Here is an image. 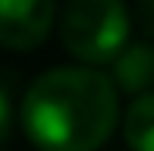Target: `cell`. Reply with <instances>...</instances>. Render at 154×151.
<instances>
[{"instance_id":"6da1fadb","label":"cell","mask_w":154,"mask_h":151,"mask_svg":"<svg viewBox=\"0 0 154 151\" xmlns=\"http://www.w3.org/2000/svg\"><path fill=\"white\" fill-rule=\"evenodd\" d=\"M120 120V91L91 66H54L29 85L22 129L41 151H97Z\"/></svg>"},{"instance_id":"7a4b0ae2","label":"cell","mask_w":154,"mask_h":151,"mask_svg":"<svg viewBox=\"0 0 154 151\" xmlns=\"http://www.w3.org/2000/svg\"><path fill=\"white\" fill-rule=\"evenodd\" d=\"M132 19L126 0H66L60 13V38L72 57L85 63H113L129 44Z\"/></svg>"},{"instance_id":"3957f363","label":"cell","mask_w":154,"mask_h":151,"mask_svg":"<svg viewBox=\"0 0 154 151\" xmlns=\"http://www.w3.org/2000/svg\"><path fill=\"white\" fill-rule=\"evenodd\" d=\"M57 0H0V44L32 51L51 35Z\"/></svg>"},{"instance_id":"277c9868","label":"cell","mask_w":154,"mask_h":151,"mask_svg":"<svg viewBox=\"0 0 154 151\" xmlns=\"http://www.w3.org/2000/svg\"><path fill=\"white\" fill-rule=\"evenodd\" d=\"M116 91L129 94H145L154 85V47L138 41V44H126L113 57V79Z\"/></svg>"},{"instance_id":"5b68a950","label":"cell","mask_w":154,"mask_h":151,"mask_svg":"<svg viewBox=\"0 0 154 151\" xmlns=\"http://www.w3.org/2000/svg\"><path fill=\"white\" fill-rule=\"evenodd\" d=\"M123 139L132 151H154V91H145L123 113Z\"/></svg>"},{"instance_id":"8992f818","label":"cell","mask_w":154,"mask_h":151,"mask_svg":"<svg viewBox=\"0 0 154 151\" xmlns=\"http://www.w3.org/2000/svg\"><path fill=\"white\" fill-rule=\"evenodd\" d=\"M135 22L148 38H154V0H135Z\"/></svg>"},{"instance_id":"52a82bcc","label":"cell","mask_w":154,"mask_h":151,"mask_svg":"<svg viewBox=\"0 0 154 151\" xmlns=\"http://www.w3.org/2000/svg\"><path fill=\"white\" fill-rule=\"evenodd\" d=\"M10 132H13V104H10V98H6L3 85H0V148L6 145Z\"/></svg>"}]
</instances>
